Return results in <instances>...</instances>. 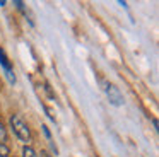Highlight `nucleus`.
I'll list each match as a JSON object with an SVG mask.
<instances>
[{
  "mask_svg": "<svg viewBox=\"0 0 159 157\" xmlns=\"http://www.w3.org/2000/svg\"><path fill=\"white\" fill-rule=\"evenodd\" d=\"M11 126H12L14 133L19 137V138L24 140V142H29V138H31V132H29V126L26 125V121H24V119H22L19 114L11 116Z\"/></svg>",
  "mask_w": 159,
  "mask_h": 157,
  "instance_id": "obj_1",
  "label": "nucleus"
},
{
  "mask_svg": "<svg viewBox=\"0 0 159 157\" xmlns=\"http://www.w3.org/2000/svg\"><path fill=\"white\" fill-rule=\"evenodd\" d=\"M106 96H108V99H110V102L113 106H121L123 104V96H121V92H120V89L116 87V85H113V84H106Z\"/></svg>",
  "mask_w": 159,
  "mask_h": 157,
  "instance_id": "obj_2",
  "label": "nucleus"
},
{
  "mask_svg": "<svg viewBox=\"0 0 159 157\" xmlns=\"http://www.w3.org/2000/svg\"><path fill=\"white\" fill-rule=\"evenodd\" d=\"M0 65L4 67V72H5V75H7V78L14 84L16 82V75H14V70H12V67H11V63H9V58L5 56V53H4V50L0 48Z\"/></svg>",
  "mask_w": 159,
  "mask_h": 157,
  "instance_id": "obj_3",
  "label": "nucleus"
},
{
  "mask_svg": "<svg viewBox=\"0 0 159 157\" xmlns=\"http://www.w3.org/2000/svg\"><path fill=\"white\" fill-rule=\"evenodd\" d=\"M22 157H38V155H36V152L31 147H24L22 149Z\"/></svg>",
  "mask_w": 159,
  "mask_h": 157,
  "instance_id": "obj_4",
  "label": "nucleus"
},
{
  "mask_svg": "<svg viewBox=\"0 0 159 157\" xmlns=\"http://www.w3.org/2000/svg\"><path fill=\"white\" fill-rule=\"evenodd\" d=\"M0 157H9V147L0 143Z\"/></svg>",
  "mask_w": 159,
  "mask_h": 157,
  "instance_id": "obj_5",
  "label": "nucleus"
},
{
  "mask_svg": "<svg viewBox=\"0 0 159 157\" xmlns=\"http://www.w3.org/2000/svg\"><path fill=\"white\" fill-rule=\"evenodd\" d=\"M5 138H7V132H5V126L0 123V143L4 142Z\"/></svg>",
  "mask_w": 159,
  "mask_h": 157,
  "instance_id": "obj_6",
  "label": "nucleus"
}]
</instances>
